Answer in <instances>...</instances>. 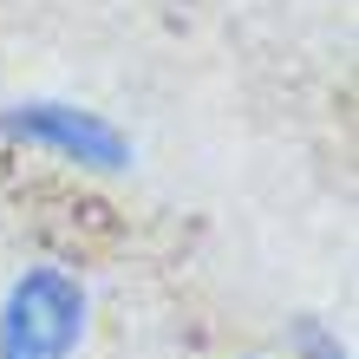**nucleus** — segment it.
I'll list each match as a JSON object with an SVG mask.
<instances>
[{"label": "nucleus", "mask_w": 359, "mask_h": 359, "mask_svg": "<svg viewBox=\"0 0 359 359\" xmlns=\"http://www.w3.org/2000/svg\"><path fill=\"white\" fill-rule=\"evenodd\" d=\"M92 340V287L72 262H27L0 287V359H79Z\"/></svg>", "instance_id": "obj_1"}, {"label": "nucleus", "mask_w": 359, "mask_h": 359, "mask_svg": "<svg viewBox=\"0 0 359 359\" xmlns=\"http://www.w3.org/2000/svg\"><path fill=\"white\" fill-rule=\"evenodd\" d=\"M0 144L53 157V163L86 170V177H124L137 163V144L79 98H7L0 104Z\"/></svg>", "instance_id": "obj_2"}, {"label": "nucleus", "mask_w": 359, "mask_h": 359, "mask_svg": "<svg viewBox=\"0 0 359 359\" xmlns=\"http://www.w3.org/2000/svg\"><path fill=\"white\" fill-rule=\"evenodd\" d=\"M287 359H353L346 333L327 327L320 313H294L287 320Z\"/></svg>", "instance_id": "obj_3"}, {"label": "nucleus", "mask_w": 359, "mask_h": 359, "mask_svg": "<svg viewBox=\"0 0 359 359\" xmlns=\"http://www.w3.org/2000/svg\"><path fill=\"white\" fill-rule=\"evenodd\" d=\"M236 359H274V353H236Z\"/></svg>", "instance_id": "obj_4"}]
</instances>
